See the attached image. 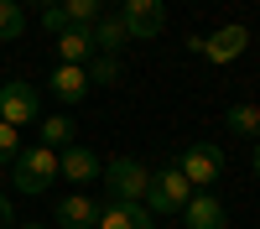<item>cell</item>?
Returning a JSON list of instances; mask_svg holds the SVG:
<instances>
[{
	"mask_svg": "<svg viewBox=\"0 0 260 229\" xmlns=\"http://www.w3.org/2000/svg\"><path fill=\"white\" fill-rule=\"evenodd\" d=\"M16 151H21V130L0 120V167H11V161H16Z\"/></svg>",
	"mask_w": 260,
	"mask_h": 229,
	"instance_id": "ffe728a7",
	"label": "cell"
},
{
	"mask_svg": "<svg viewBox=\"0 0 260 229\" xmlns=\"http://www.w3.org/2000/svg\"><path fill=\"white\" fill-rule=\"evenodd\" d=\"M224 130L240 136V141H260V104H229Z\"/></svg>",
	"mask_w": 260,
	"mask_h": 229,
	"instance_id": "2e32d148",
	"label": "cell"
},
{
	"mask_svg": "<svg viewBox=\"0 0 260 229\" xmlns=\"http://www.w3.org/2000/svg\"><path fill=\"white\" fill-rule=\"evenodd\" d=\"M192 193H198V187H192V182L177 172V167H161V172H151V187H146V198H141V203H146L156 219H172V214H182V208H187Z\"/></svg>",
	"mask_w": 260,
	"mask_h": 229,
	"instance_id": "7a4b0ae2",
	"label": "cell"
},
{
	"mask_svg": "<svg viewBox=\"0 0 260 229\" xmlns=\"http://www.w3.org/2000/svg\"><path fill=\"white\" fill-rule=\"evenodd\" d=\"M187 47L198 52V57H208L213 68H224V62H234V57H240V52L250 47V31L240 26V21H229V26L208 31V37H198V31H192V37H187Z\"/></svg>",
	"mask_w": 260,
	"mask_h": 229,
	"instance_id": "5b68a950",
	"label": "cell"
},
{
	"mask_svg": "<svg viewBox=\"0 0 260 229\" xmlns=\"http://www.w3.org/2000/svg\"><path fill=\"white\" fill-rule=\"evenodd\" d=\"M0 120L6 125H31V120H42V99H37V89L31 83H21V78H11V83H0Z\"/></svg>",
	"mask_w": 260,
	"mask_h": 229,
	"instance_id": "8992f818",
	"label": "cell"
},
{
	"mask_svg": "<svg viewBox=\"0 0 260 229\" xmlns=\"http://www.w3.org/2000/svg\"><path fill=\"white\" fill-rule=\"evenodd\" d=\"M0 229H16V214H11V198L0 193Z\"/></svg>",
	"mask_w": 260,
	"mask_h": 229,
	"instance_id": "7402d4cb",
	"label": "cell"
},
{
	"mask_svg": "<svg viewBox=\"0 0 260 229\" xmlns=\"http://www.w3.org/2000/svg\"><path fill=\"white\" fill-rule=\"evenodd\" d=\"M62 11H68V21H73V26H83V31H89L94 21L104 16V0H62Z\"/></svg>",
	"mask_w": 260,
	"mask_h": 229,
	"instance_id": "ac0fdd59",
	"label": "cell"
},
{
	"mask_svg": "<svg viewBox=\"0 0 260 229\" xmlns=\"http://www.w3.org/2000/svg\"><path fill=\"white\" fill-rule=\"evenodd\" d=\"M47 89H52V99H62L73 110L78 99H89V73L83 68H73V62H57L52 68V78H47Z\"/></svg>",
	"mask_w": 260,
	"mask_h": 229,
	"instance_id": "8fae6325",
	"label": "cell"
},
{
	"mask_svg": "<svg viewBox=\"0 0 260 229\" xmlns=\"http://www.w3.org/2000/svg\"><path fill=\"white\" fill-rule=\"evenodd\" d=\"M94 219H99V203L94 198H83V193L57 198V224L62 229H94Z\"/></svg>",
	"mask_w": 260,
	"mask_h": 229,
	"instance_id": "4fadbf2b",
	"label": "cell"
},
{
	"mask_svg": "<svg viewBox=\"0 0 260 229\" xmlns=\"http://www.w3.org/2000/svg\"><path fill=\"white\" fill-rule=\"evenodd\" d=\"M52 182H57V151H47V146H37V141L21 146L16 161H11V187L37 198V193H47Z\"/></svg>",
	"mask_w": 260,
	"mask_h": 229,
	"instance_id": "6da1fadb",
	"label": "cell"
},
{
	"mask_svg": "<svg viewBox=\"0 0 260 229\" xmlns=\"http://www.w3.org/2000/svg\"><path fill=\"white\" fill-rule=\"evenodd\" d=\"M172 167H177V172L203 193L208 182L224 177V151H219L213 141H192V146H182V151H177V161H172Z\"/></svg>",
	"mask_w": 260,
	"mask_h": 229,
	"instance_id": "277c9868",
	"label": "cell"
},
{
	"mask_svg": "<svg viewBox=\"0 0 260 229\" xmlns=\"http://www.w3.org/2000/svg\"><path fill=\"white\" fill-rule=\"evenodd\" d=\"M120 21H125V37L151 42V37L167 31V6H161V0H125V6H120Z\"/></svg>",
	"mask_w": 260,
	"mask_h": 229,
	"instance_id": "52a82bcc",
	"label": "cell"
},
{
	"mask_svg": "<svg viewBox=\"0 0 260 229\" xmlns=\"http://www.w3.org/2000/svg\"><path fill=\"white\" fill-rule=\"evenodd\" d=\"M21 31H26V16H21L16 0H0V42H16Z\"/></svg>",
	"mask_w": 260,
	"mask_h": 229,
	"instance_id": "d6986e66",
	"label": "cell"
},
{
	"mask_svg": "<svg viewBox=\"0 0 260 229\" xmlns=\"http://www.w3.org/2000/svg\"><path fill=\"white\" fill-rule=\"evenodd\" d=\"M94 229H156V214L146 203H99Z\"/></svg>",
	"mask_w": 260,
	"mask_h": 229,
	"instance_id": "ba28073f",
	"label": "cell"
},
{
	"mask_svg": "<svg viewBox=\"0 0 260 229\" xmlns=\"http://www.w3.org/2000/svg\"><path fill=\"white\" fill-rule=\"evenodd\" d=\"M83 73H89V89H94V83H104V89H110V83H120V78H125V62H120V57L94 52L89 62H83Z\"/></svg>",
	"mask_w": 260,
	"mask_h": 229,
	"instance_id": "e0dca14e",
	"label": "cell"
},
{
	"mask_svg": "<svg viewBox=\"0 0 260 229\" xmlns=\"http://www.w3.org/2000/svg\"><path fill=\"white\" fill-rule=\"evenodd\" d=\"M16 229H42V224H16Z\"/></svg>",
	"mask_w": 260,
	"mask_h": 229,
	"instance_id": "484cf974",
	"label": "cell"
},
{
	"mask_svg": "<svg viewBox=\"0 0 260 229\" xmlns=\"http://www.w3.org/2000/svg\"><path fill=\"white\" fill-rule=\"evenodd\" d=\"M250 167H255V177H260V141H255V156H250Z\"/></svg>",
	"mask_w": 260,
	"mask_h": 229,
	"instance_id": "cb8c5ba5",
	"label": "cell"
},
{
	"mask_svg": "<svg viewBox=\"0 0 260 229\" xmlns=\"http://www.w3.org/2000/svg\"><path fill=\"white\" fill-rule=\"evenodd\" d=\"M89 37H94V52H104V57H120V47H125V21H120V11H104L94 26H89Z\"/></svg>",
	"mask_w": 260,
	"mask_h": 229,
	"instance_id": "7c38bea8",
	"label": "cell"
},
{
	"mask_svg": "<svg viewBox=\"0 0 260 229\" xmlns=\"http://www.w3.org/2000/svg\"><path fill=\"white\" fill-rule=\"evenodd\" d=\"M57 57H62V62H73V68H83V62L94 57V37L83 31V26H68V31H57Z\"/></svg>",
	"mask_w": 260,
	"mask_h": 229,
	"instance_id": "9a60e30c",
	"label": "cell"
},
{
	"mask_svg": "<svg viewBox=\"0 0 260 229\" xmlns=\"http://www.w3.org/2000/svg\"><path fill=\"white\" fill-rule=\"evenodd\" d=\"M37 21H42L47 31H68V26H73L68 11H62V0H57V6H42V11H37Z\"/></svg>",
	"mask_w": 260,
	"mask_h": 229,
	"instance_id": "44dd1931",
	"label": "cell"
},
{
	"mask_svg": "<svg viewBox=\"0 0 260 229\" xmlns=\"http://www.w3.org/2000/svg\"><path fill=\"white\" fill-rule=\"evenodd\" d=\"M99 172H104V161L89 151V146L73 141V146H62V151H57V177H62V182H94Z\"/></svg>",
	"mask_w": 260,
	"mask_h": 229,
	"instance_id": "9c48e42d",
	"label": "cell"
},
{
	"mask_svg": "<svg viewBox=\"0 0 260 229\" xmlns=\"http://www.w3.org/2000/svg\"><path fill=\"white\" fill-rule=\"evenodd\" d=\"M16 6H37L42 11V6H57V0H16Z\"/></svg>",
	"mask_w": 260,
	"mask_h": 229,
	"instance_id": "603a6c76",
	"label": "cell"
},
{
	"mask_svg": "<svg viewBox=\"0 0 260 229\" xmlns=\"http://www.w3.org/2000/svg\"><path fill=\"white\" fill-rule=\"evenodd\" d=\"M104 6H115V11H120V6H125V0H104Z\"/></svg>",
	"mask_w": 260,
	"mask_h": 229,
	"instance_id": "d4e9b609",
	"label": "cell"
},
{
	"mask_svg": "<svg viewBox=\"0 0 260 229\" xmlns=\"http://www.w3.org/2000/svg\"><path fill=\"white\" fill-rule=\"evenodd\" d=\"M146 187H151V172L136 156H115L104 167V203H141Z\"/></svg>",
	"mask_w": 260,
	"mask_h": 229,
	"instance_id": "3957f363",
	"label": "cell"
},
{
	"mask_svg": "<svg viewBox=\"0 0 260 229\" xmlns=\"http://www.w3.org/2000/svg\"><path fill=\"white\" fill-rule=\"evenodd\" d=\"M182 224H187V229H229V208H224V203L203 187V193H192V198H187Z\"/></svg>",
	"mask_w": 260,
	"mask_h": 229,
	"instance_id": "30bf717a",
	"label": "cell"
},
{
	"mask_svg": "<svg viewBox=\"0 0 260 229\" xmlns=\"http://www.w3.org/2000/svg\"><path fill=\"white\" fill-rule=\"evenodd\" d=\"M78 130H73V115H42L37 120V146H47V151H62V146H73Z\"/></svg>",
	"mask_w": 260,
	"mask_h": 229,
	"instance_id": "5bb4252c",
	"label": "cell"
}]
</instances>
